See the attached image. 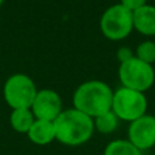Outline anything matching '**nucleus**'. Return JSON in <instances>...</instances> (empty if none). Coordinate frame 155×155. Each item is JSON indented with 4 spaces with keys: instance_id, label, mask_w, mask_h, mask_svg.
<instances>
[{
    "instance_id": "1",
    "label": "nucleus",
    "mask_w": 155,
    "mask_h": 155,
    "mask_svg": "<svg viewBox=\"0 0 155 155\" xmlns=\"http://www.w3.org/2000/svg\"><path fill=\"white\" fill-rule=\"evenodd\" d=\"M56 140L65 146L84 144L94 134V120L87 114L74 109L63 110L59 117L53 121Z\"/></svg>"
},
{
    "instance_id": "2",
    "label": "nucleus",
    "mask_w": 155,
    "mask_h": 155,
    "mask_svg": "<svg viewBox=\"0 0 155 155\" xmlns=\"http://www.w3.org/2000/svg\"><path fill=\"white\" fill-rule=\"evenodd\" d=\"M72 101L76 110L95 118L112 110L113 91L105 82L87 80L76 88Z\"/></svg>"
},
{
    "instance_id": "3",
    "label": "nucleus",
    "mask_w": 155,
    "mask_h": 155,
    "mask_svg": "<svg viewBox=\"0 0 155 155\" xmlns=\"http://www.w3.org/2000/svg\"><path fill=\"white\" fill-rule=\"evenodd\" d=\"M102 34L112 41L124 40L134 30V19L132 12L123 4L110 5L102 14L99 21Z\"/></svg>"
},
{
    "instance_id": "4",
    "label": "nucleus",
    "mask_w": 155,
    "mask_h": 155,
    "mask_svg": "<svg viewBox=\"0 0 155 155\" xmlns=\"http://www.w3.org/2000/svg\"><path fill=\"white\" fill-rule=\"evenodd\" d=\"M112 112L120 120L132 123L146 114L147 98H146L144 93L121 87L116 93H113Z\"/></svg>"
},
{
    "instance_id": "5",
    "label": "nucleus",
    "mask_w": 155,
    "mask_h": 155,
    "mask_svg": "<svg viewBox=\"0 0 155 155\" xmlns=\"http://www.w3.org/2000/svg\"><path fill=\"white\" fill-rule=\"evenodd\" d=\"M118 78L123 87L144 93L155 82V71L151 64L132 57L125 63H121L118 68Z\"/></svg>"
},
{
    "instance_id": "6",
    "label": "nucleus",
    "mask_w": 155,
    "mask_h": 155,
    "mask_svg": "<svg viewBox=\"0 0 155 155\" xmlns=\"http://www.w3.org/2000/svg\"><path fill=\"white\" fill-rule=\"evenodd\" d=\"M3 94L12 109H30L37 95V88L26 74H14L5 80Z\"/></svg>"
},
{
    "instance_id": "7",
    "label": "nucleus",
    "mask_w": 155,
    "mask_h": 155,
    "mask_svg": "<svg viewBox=\"0 0 155 155\" xmlns=\"http://www.w3.org/2000/svg\"><path fill=\"white\" fill-rule=\"evenodd\" d=\"M61 98L53 90L44 88L37 91L34 101L31 105V113L34 114L35 120H45V121H54L61 110Z\"/></svg>"
},
{
    "instance_id": "8",
    "label": "nucleus",
    "mask_w": 155,
    "mask_h": 155,
    "mask_svg": "<svg viewBox=\"0 0 155 155\" xmlns=\"http://www.w3.org/2000/svg\"><path fill=\"white\" fill-rule=\"evenodd\" d=\"M128 142L137 150H148L155 146V117L144 114L132 121L128 128Z\"/></svg>"
},
{
    "instance_id": "9",
    "label": "nucleus",
    "mask_w": 155,
    "mask_h": 155,
    "mask_svg": "<svg viewBox=\"0 0 155 155\" xmlns=\"http://www.w3.org/2000/svg\"><path fill=\"white\" fill-rule=\"evenodd\" d=\"M134 29L140 34L155 35V7L146 4L132 12Z\"/></svg>"
},
{
    "instance_id": "10",
    "label": "nucleus",
    "mask_w": 155,
    "mask_h": 155,
    "mask_svg": "<svg viewBox=\"0 0 155 155\" xmlns=\"http://www.w3.org/2000/svg\"><path fill=\"white\" fill-rule=\"evenodd\" d=\"M27 136L34 144L45 146L56 140V132H54L53 121L45 120H35L33 125L30 127Z\"/></svg>"
},
{
    "instance_id": "11",
    "label": "nucleus",
    "mask_w": 155,
    "mask_h": 155,
    "mask_svg": "<svg viewBox=\"0 0 155 155\" xmlns=\"http://www.w3.org/2000/svg\"><path fill=\"white\" fill-rule=\"evenodd\" d=\"M34 121L35 117L31 113V109H12L10 116L11 127L19 134H27Z\"/></svg>"
},
{
    "instance_id": "12",
    "label": "nucleus",
    "mask_w": 155,
    "mask_h": 155,
    "mask_svg": "<svg viewBox=\"0 0 155 155\" xmlns=\"http://www.w3.org/2000/svg\"><path fill=\"white\" fill-rule=\"evenodd\" d=\"M104 155H142V151L137 150L128 140H113L106 146Z\"/></svg>"
},
{
    "instance_id": "13",
    "label": "nucleus",
    "mask_w": 155,
    "mask_h": 155,
    "mask_svg": "<svg viewBox=\"0 0 155 155\" xmlns=\"http://www.w3.org/2000/svg\"><path fill=\"white\" fill-rule=\"evenodd\" d=\"M117 125L118 118L112 110L94 118V128H97V131L101 134H112L113 131H116Z\"/></svg>"
},
{
    "instance_id": "14",
    "label": "nucleus",
    "mask_w": 155,
    "mask_h": 155,
    "mask_svg": "<svg viewBox=\"0 0 155 155\" xmlns=\"http://www.w3.org/2000/svg\"><path fill=\"white\" fill-rule=\"evenodd\" d=\"M135 57L153 65V63H155V42L143 41L142 44H139V46L136 48V56Z\"/></svg>"
},
{
    "instance_id": "15",
    "label": "nucleus",
    "mask_w": 155,
    "mask_h": 155,
    "mask_svg": "<svg viewBox=\"0 0 155 155\" xmlns=\"http://www.w3.org/2000/svg\"><path fill=\"white\" fill-rule=\"evenodd\" d=\"M120 4H123L125 8H128L131 12L139 10L140 7L147 4V0H121Z\"/></svg>"
},
{
    "instance_id": "16",
    "label": "nucleus",
    "mask_w": 155,
    "mask_h": 155,
    "mask_svg": "<svg viewBox=\"0 0 155 155\" xmlns=\"http://www.w3.org/2000/svg\"><path fill=\"white\" fill-rule=\"evenodd\" d=\"M132 57H135V54H134V52H132L129 48H127V46H123V48L118 49L117 59H118V61H120V63L128 61V60H131Z\"/></svg>"
},
{
    "instance_id": "17",
    "label": "nucleus",
    "mask_w": 155,
    "mask_h": 155,
    "mask_svg": "<svg viewBox=\"0 0 155 155\" xmlns=\"http://www.w3.org/2000/svg\"><path fill=\"white\" fill-rule=\"evenodd\" d=\"M3 2H4V0H0V7H2V4H3Z\"/></svg>"
}]
</instances>
